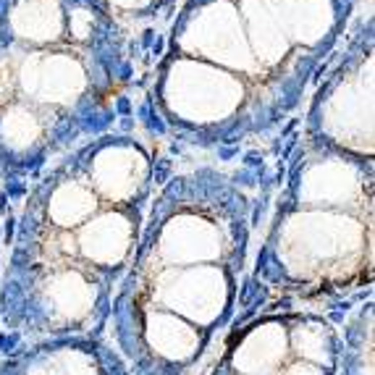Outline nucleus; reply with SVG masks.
Here are the masks:
<instances>
[{"mask_svg": "<svg viewBox=\"0 0 375 375\" xmlns=\"http://www.w3.org/2000/svg\"><path fill=\"white\" fill-rule=\"evenodd\" d=\"M168 202L142 228L103 333L129 375H199L236 325L254 257L242 197Z\"/></svg>", "mask_w": 375, "mask_h": 375, "instance_id": "nucleus-1", "label": "nucleus"}, {"mask_svg": "<svg viewBox=\"0 0 375 375\" xmlns=\"http://www.w3.org/2000/svg\"><path fill=\"white\" fill-rule=\"evenodd\" d=\"M5 234L0 354L21 344L103 336L142 236V184L63 176Z\"/></svg>", "mask_w": 375, "mask_h": 375, "instance_id": "nucleus-2", "label": "nucleus"}, {"mask_svg": "<svg viewBox=\"0 0 375 375\" xmlns=\"http://www.w3.org/2000/svg\"><path fill=\"white\" fill-rule=\"evenodd\" d=\"M349 310H270L236 323L199 375H341Z\"/></svg>", "mask_w": 375, "mask_h": 375, "instance_id": "nucleus-3", "label": "nucleus"}, {"mask_svg": "<svg viewBox=\"0 0 375 375\" xmlns=\"http://www.w3.org/2000/svg\"><path fill=\"white\" fill-rule=\"evenodd\" d=\"M0 375H129V370L105 336H68L3 352Z\"/></svg>", "mask_w": 375, "mask_h": 375, "instance_id": "nucleus-4", "label": "nucleus"}, {"mask_svg": "<svg viewBox=\"0 0 375 375\" xmlns=\"http://www.w3.org/2000/svg\"><path fill=\"white\" fill-rule=\"evenodd\" d=\"M341 338V375H373V297L344 315Z\"/></svg>", "mask_w": 375, "mask_h": 375, "instance_id": "nucleus-5", "label": "nucleus"}, {"mask_svg": "<svg viewBox=\"0 0 375 375\" xmlns=\"http://www.w3.org/2000/svg\"><path fill=\"white\" fill-rule=\"evenodd\" d=\"M0 257H3V228H0Z\"/></svg>", "mask_w": 375, "mask_h": 375, "instance_id": "nucleus-6", "label": "nucleus"}]
</instances>
